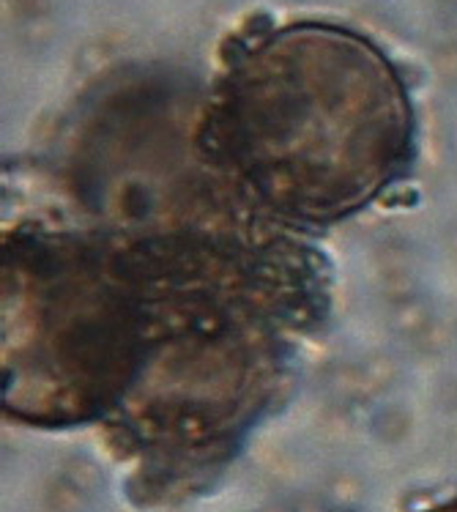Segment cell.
<instances>
[{"instance_id":"1","label":"cell","mask_w":457,"mask_h":512,"mask_svg":"<svg viewBox=\"0 0 457 512\" xmlns=\"http://www.w3.org/2000/svg\"><path fill=\"white\" fill-rule=\"evenodd\" d=\"M195 151L255 220L318 230L370 209L416 157L403 69L367 33L299 20L230 44Z\"/></svg>"},{"instance_id":"2","label":"cell","mask_w":457,"mask_h":512,"mask_svg":"<svg viewBox=\"0 0 457 512\" xmlns=\"http://www.w3.org/2000/svg\"><path fill=\"white\" fill-rule=\"evenodd\" d=\"M148 337L140 241L17 230L3 263L6 411L36 428L107 422Z\"/></svg>"},{"instance_id":"3","label":"cell","mask_w":457,"mask_h":512,"mask_svg":"<svg viewBox=\"0 0 457 512\" xmlns=\"http://www.w3.org/2000/svg\"><path fill=\"white\" fill-rule=\"evenodd\" d=\"M419 512H457V496H449L444 502L430 504V507H425V510Z\"/></svg>"}]
</instances>
